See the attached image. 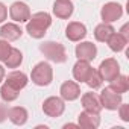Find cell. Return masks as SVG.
I'll use <instances>...</instances> for the list:
<instances>
[{"instance_id":"cell-14","label":"cell","mask_w":129,"mask_h":129,"mask_svg":"<svg viewBox=\"0 0 129 129\" xmlns=\"http://www.w3.org/2000/svg\"><path fill=\"white\" fill-rule=\"evenodd\" d=\"M99 124H100V117L96 112L84 111L78 117V126H81L84 129H96V127H99Z\"/></svg>"},{"instance_id":"cell-13","label":"cell","mask_w":129,"mask_h":129,"mask_svg":"<svg viewBox=\"0 0 129 129\" xmlns=\"http://www.w3.org/2000/svg\"><path fill=\"white\" fill-rule=\"evenodd\" d=\"M73 11H75V5L72 0H56L53 3V14L61 20L70 18Z\"/></svg>"},{"instance_id":"cell-19","label":"cell","mask_w":129,"mask_h":129,"mask_svg":"<svg viewBox=\"0 0 129 129\" xmlns=\"http://www.w3.org/2000/svg\"><path fill=\"white\" fill-rule=\"evenodd\" d=\"M127 38H124L120 32H114L109 38H108V46H109V49L112 50V52H115V53H118V52H123L124 50V47H126V44H127Z\"/></svg>"},{"instance_id":"cell-3","label":"cell","mask_w":129,"mask_h":129,"mask_svg":"<svg viewBox=\"0 0 129 129\" xmlns=\"http://www.w3.org/2000/svg\"><path fill=\"white\" fill-rule=\"evenodd\" d=\"M40 50L43 52V55L56 64H62L67 61V52L61 43H55V41H46L40 46Z\"/></svg>"},{"instance_id":"cell-5","label":"cell","mask_w":129,"mask_h":129,"mask_svg":"<svg viewBox=\"0 0 129 129\" xmlns=\"http://www.w3.org/2000/svg\"><path fill=\"white\" fill-rule=\"evenodd\" d=\"M100 103H102V108L108 109V111H117V108L120 106L121 103V94L115 93L114 90H111L109 87L103 88L100 91Z\"/></svg>"},{"instance_id":"cell-2","label":"cell","mask_w":129,"mask_h":129,"mask_svg":"<svg viewBox=\"0 0 129 129\" xmlns=\"http://www.w3.org/2000/svg\"><path fill=\"white\" fill-rule=\"evenodd\" d=\"M52 24V17L47 12H35L30 15V18L26 21V32L35 38L40 40L46 35L47 29Z\"/></svg>"},{"instance_id":"cell-28","label":"cell","mask_w":129,"mask_h":129,"mask_svg":"<svg viewBox=\"0 0 129 129\" xmlns=\"http://www.w3.org/2000/svg\"><path fill=\"white\" fill-rule=\"evenodd\" d=\"M120 34H121V35H123L124 38H127V40H129V32H127V24H124V26H123V27L120 29Z\"/></svg>"},{"instance_id":"cell-26","label":"cell","mask_w":129,"mask_h":129,"mask_svg":"<svg viewBox=\"0 0 129 129\" xmlns=\"http://www.w3.org/2000/svg\"><path fill=\"white\" fill-rule=\"evenodd\" d=\"M8 118V106L0 102V123H3Z\"/></svg>"},{"instance_id":"cell-23","label":"cell","mask_w":129,"mask_h":129,"mask_svg":"<svg viewBox=\"0 0 129 129\" xmlns=\"http://www.w3.org/2000/svg\"><path fill=\"white\" fill-rule=\"evenodd\" d=\"M102 82H103V79H102V76H100L99 70L91 69V72H90V75H88V78H87L85 84H87L90 88L97 90V88H100V87H102Z\"/></svg>"},{"instance_id":"cell-11","label":"cell","mask_w":129,"mask_h":129,"mask_svg":"<svg viewBox=\"0 0 129 129\" xmlns=\"http://www.w3.org/2000/svg\"><path fill=\"white\" fill-rule=\"evenodd\" d=\"M75 53H76V58L78 59H84V61L91 62L97 56V47L91 41H84V43H81V44L76 46Z\"/></svg>"},{"instance_id":"cell-30","label":"cell","mask_w":129,"mask_h":129,"mask_svg":"<svg viewBox=\"0 0 129 129\" xmlns=\"http://www.w3.org/2000/svg\"><path fill=\"white\" fill-rule=\"evenodd\" d=\"M76 126H78V124H72V123H70V124H66L64 127H66V129H69V127H76Z\"/></svg>"},{"instance_id":"cell-18","label":"cell","mask_w":129,"mask_h":129,"mask_svg":"<svg viewBox=\"0 0 129 129\" xmlns=\"http://www.w3.org/2000/svg\"><path fill=\"white\" fill-rule=\"evenodd\" d=\"M27 117H29V114H27L26 108H23V106H12L8 109V118L17 126H23L27 121Z\"/></svg>"},{"instance_id":"cell-22","label":"cell","mask_w":129,"mask_h":129,"mask_svg":"<svg viewBox=\"0 0 129 129\" xmlns=\"http://www.w3.org/2000/svg\"><path fill=\"white\" fill-rule=\"evenodd\" d=\"M21 62H23V53L18 50V49H11L8 58L5 59V66L8 69H17L21 66Z\"/></svg>"},{"instance_id":"cell-27","label":"cell","mask_w":129,"mask_h":129,"mask_svg":"<svg viewBox=\"0 0 129 129\" xmlns=\"http://www.w3.org/2000/svg\"><path fill=\"white\" fill-rule=\"evenodd\" d=\"M6 17H8V8L0 2V23H3L6 20Z\"/></svg>"},{"instance_id":"cell-25","label":"cell","mask_w":129,"mask_h":129,"mask_svg":"<svg viewBox=\"0 0 129 129\" xmlns=\"http://www.w3.org/2000/svg\"><path fill=\"white\" fill-rule=\"evenodd\" d=\"M118 109V114H120V118L123 120V121H129V105H126V103H120V106L117 108Z\"/></svg>"},{"instance_id":"cell-29","label":"cell","mask_w":129,"mask_h":129,"mask_svg":"<svg viewBox=\"0 0 129 129\" xmlns=\"http://www.w3.org/2000/svg\"><path fill=\"white\" fill-rule=\"evenodd\" d=\"M3 79H5V67L0 66V84L3 82Z\"/></svg>"},{"instance_id":"cell-10","label":"cell","mask_w":129,"mask_h":129,"mask_svg":"<svg viewBox=\"0 0 129 129\" xmlns=\"http://www.w3.org/2000/svg\"><path fill=\"white\" fill-rule=\"evenodd\" d=\"M59 93H61V99L62 100L73 102V100H76L81 96V87L75 81H66V82L61 85Z\"/></svg>"},{"instance_id":"cell-1","label":"cell","mask_w":129,"mask_h":129,"mask_svg":"<svg viewBox=\"0 0 129 129\" xmlns=\"http://www.w3.org/2000/svg\"><path fill=\"white\" fill-rule=\"evenodd\" d=\"M29 79L23 72H11L8 73L2 88H0V97L3 102H14L20 91L27 85Z\"/></svg>"},{"instance_id":"cell-21","label":"cell","mask_w":129,"mask_h":129,"mask_svg":"<svg viewBox=\"0 0 129 129\" xmlns=\"http://www.w3.org/2000/svg\"><path fill=\"white\" fill-rule=\"evenodd\" d=\"M109 88L114 90L115 93L118 94H123L129 90V81H127V76L124 75H117L112 81H109Z\"/></svg>"},{"instance_id":"cell-7","label":"cell","mask_w":129,"mask_h":129,"mask_svg":"<svg viewBox=\"0 0 129 129\" xmlns=\"http://www.w3.org/2000/svg\"><path fill=\"white\" fill-rule=\"evenodd\" d=\"M99 73L103 81H108V82L112 81L117 75H120V66H118L117 59H114V58L103 59L99 66Z\"/></svg>"},{"instance_id":"cell-20","label":"cell","mask_w":129,"mask_h":129,"mask_svg":"<svg viewBox=\"0 0 129 129\" xmlns=\"http://www.w3.org/2000/svg\"><path fill=\"white\" fill-rule=\"evenodd\" d=\"M114 32H115V30H114V27L111 26V23H100V24H97L96 29H94V38H96L97 41H100V43H106L108 38H109Z\"/></svg>"},{"instance_id":"cell-4","label":"cell","mask_w":129,"mask_h":129,"mask_svg":"<svg viewBox=\"0 0 129 129\" xmlns=\"http://www.w3.org/2000/svg\"><path fill=\"white\" fill-rule=\"evenodd\" d=\"M30 79L35 85L38 87H47L53 81V69L50 67L49 62H38L37 66L32 69Z\"/></svg>"},{"instance_id":"cell-12","label":"cell","mask_w":129,"mask_h":129,"mask_svg":"<svg viewBox=\"0 0 129 129\" xmlns=\"http://www.w3.org/2000/svg\"><path fill=\"white\" fill-rule=\"evenodd\" d=\"M85 35H87V27L81 21H72L66 27V37L73 43H78V41L84 40Z\"/></svg>"},{"instance_id":"cell-24","label":"cell","mask_w":129,"mask_h":129,"mask_svg":"<svg viewBox=\"0 0 129 129\" xmlns=\"http://www.w3.org/2000/svg\"><path fill=\"white\" fill-rule=\"evenodd\" d=\"M11 49H12V47H11L9 41H6V40H0V61L5 62V59L8 58Z\"/></svg>"},{"instance_id":"cell-17","label":"cell","mask_w":129,"mask_h":129,"mask_svg":"<svg viewBox=\"0 0 129 129\" xmlns=\"http://www.w3.org/2000/svg\"><path fill=\"white\" fill-rule=\"evenodd\" d=\"M91 66L88 61H84V59H78V62L73 66V78L78 81V82H85L90 72H91Z\"/></svg>"},{"instance_id":"cell-6","label":"cell","mask_w":129,"mask_h":129,"mask_svg":"<svg viewBox=\"0 0 129 129\" xmlns=\"http://www.w3.org/2000/svg\"><path fill=\"white\" fill-rule=\"evenodd\" d=\"M43 111L47 117H61L66 111V103L61 97L50 96L43 103Z\"/></svg>"},{"instance_id":"cell-16","label":"cell","mask_w":129,"mask_h":129,"mask_svg":"<svg viewBox=\"0 0 129 129\" xmlns=\"http://www.w3.org/2000/svg\"><path fill=\"white\" fill-rule=\"evenodd\" d=\"M23 35V30L18 24L15 23H6L0 27V37L2 40H6V41H15L18 40L20 37Z\"/></svg>"},{"instance_id":"cell-15","label":"cell","mask_w":129,"mask_h":129,"mask_svg":"<svg viewBox=\"0 0 129 129\" xmlns=\"http://www.w3.org/2000/svg\"><path fill=\"white\" fill-rule=\"evenodd\" d=\"M82 102V106L85 111H90V112H96V114H100L102 111V103H100V99L96 93H85L81 99Z\"/></svg>"},{"instance_id":"cell-9","label":"cell","mask_w":129,"mask_h":129,"mask_svg":"<svg viewBox=\"0 0 129 129\" xmlns=\"http://www.w3.org/2000/svg\"><path fill=\"white\" fill-rule=\"evenodd\" d=\"M30 15V9L24 2H14L9 8V17L15 23H26Z\"/></svg>"},{"instance_id":"cell-8","label":"cell","mask_w":129,"mask_h":129,"mask_svg":"<svg viewBox=\"0 0 129 129\" xmlns=\"http://www.w3.org/2000/svg\"><path fill=\"white\" fill-rule=\"evenodd\" d=\"M123 15V6L120 3L115 2H108L102 6L100 11V17L103 20V23H114L117 21L120 17Z\"/></svg>"}]
</instances>
